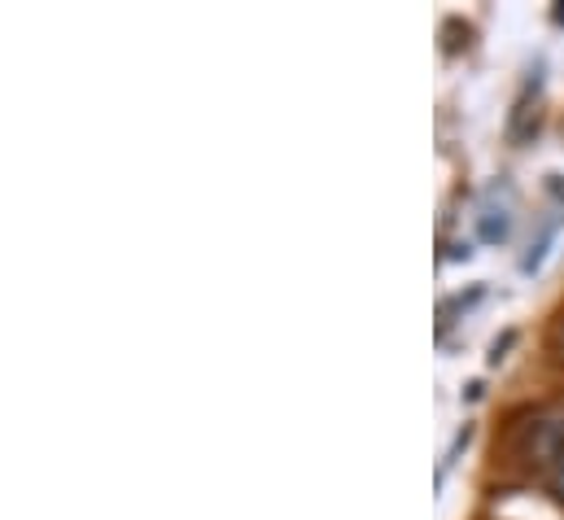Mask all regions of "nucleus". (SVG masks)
Masks as SVG:
<instances>
[{
	"label": "nucleus",
	"mask_w": 564,
	"mask_h": 520,
	"mask_svg": "<svg viewBox=\"0 0 564 520\" xmlns=\"http://www.w3.org/2000/svg\"><path fill=\"white\" fill-rule=\"evenodd\" d=\"M517 342V333H503V337H495V346H490V368H499L503 359H508V346Z\"/></svg>",
	"instance_id": "20e7f679"
},
{
	"label": "nucleus",
	"mask_w": 564,
	"mask_h": 520,
	"mask_svg": "<svg viewBox=\"0 0 564 520\" xmlns=\"http://www.w3.org/2000/svg\"><path fill=\"white\" fill-rule=\"evenodd\" d=\"M473 224H477V237H481L486 246H503V241L512 237V202H508V197L499 202V188H495L490 197H481Z\"/></svg>",
	"instance_id": "f257e3e1"
},
{
	"label": "nucleus",
	"mask_w": 564,
	"mask_h": 520,
	"mask_svg": "<svg viewBox=\"0 0 564 520\" xmlns=\"http://www.w3.org/2000/svg\"><path fill=\"white\" fill-rule=\"evenodd\" d=\"M556 22H564V4H561V9H556Z\"/></svg>",
	"instance_id": "423d86ee"
},
{
	"label": "nucleus",
	"mask_w": 564,
	"mask_h": 520,
	"mask_svg": "<svg viewBox=\"0 0 564 520\" xmlns=\"http://www.w3.org/2000/svg\"><path fill=\"white\" fill-rule=\"evenodd\" d=\"M552 490H556V495L564 499V459L556 464V473H552Z\"/></svg>",
	"instance_id": "39448f33"
},
{
	"label": "nucleus",
	"mask_w": 564,
	"mask_h": 520,
	"mask_svg": "<svg viewBox=\"0 0 564 520\" xmlns=\"http://www.w3.org/2000/svg\"><path fill=\"white\" fill-rule=\"evenodd\" d=\"M468 437H473V424H464V429H459V433H455V442H451V446H446V455H442V473H446V468H451V464H455V455H459V451H464V446H468Z\"/></svg>",
	"instance_id": "7ed1b4c3"
},
{
	"label": "nucleus",
	"mask_w": 564,
	"mask_h": 520,
	"mask_svg": "<svg viewBox=\"0 0 564 520\" xmlns=\"http://www.w3.org/2000/svg\"><path fill=\"white\" fill-rule=\"evenodd\" d=\"M477 297H481V289H468V293H455V297H446V302H442V306H437V319H442V324H446V319H451V315H455V311H468V306H473V302H477Z\"/></svg>",
	"instance_id": "f03ea898"
}]
</instances>
